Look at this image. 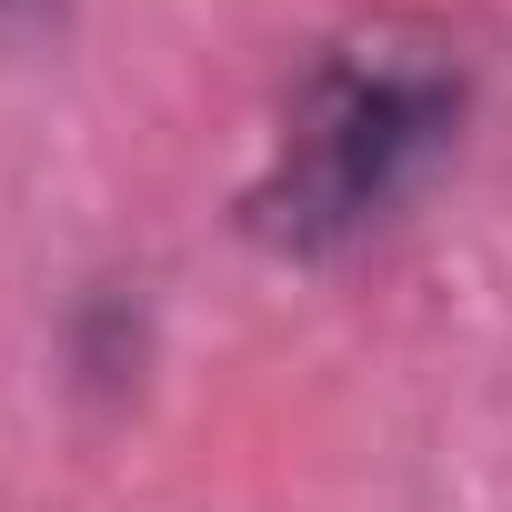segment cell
<instances>
[{
	"mask_svg": "<svg viewBox=\"0 0 512 512\" xmlns=\"http://www.w3.org/2000/svg\"><path fill=\"white\" fill-rule=\"evenodd\" d=\"M0 21H11V31H41V21H61V0H0Z\"/></svg>",
	"mask_w": 512,
	"mask_h": 512,
	"instance_id": "cell-2",
	"label": "cell"
},
{
	"mask_svg": "<svg viewBox=\"0 0 512 512\" xmlns=\"http://www.w3.org/2000/svg\"><path fill=\"white\" fill-rule=\"evenodd\" d=\"M472 121V71L442 31L372 21L292 81L262 171L241 181V231L282 262H332L372 221H392L422 171L462 141Z\"/></svg>",
	"mask_w": 512,
	"mask_h": 512,
	"instance_id": "cell-1",
	"label": "cell"
}]
</instances>
